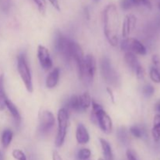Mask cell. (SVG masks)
I'll list each match as a JSON object with an SVG mask.
<instances>
[{
    "mask_svg": "<svg viewBox=\"0 0 160 160\" xmlns=\"http://www.w3.org/2000/svg\"><path fill=\"white\" fill-rule=\"evenodd\" d=\"M124 60L126 62L127 65L128 66V67L134 73L138 70V68L141 66L136 55L134 53L131 52H125Z\"/></svg>",
    "mask_w": 160,
    "mask_h": 160,
    "instance_id": "cell-14",
    "label": "cell"
},
{
    "mask_svg": "<svg viewBox=\"0 0 160 160\" xmlns=\"http://www.w3.org/2000/svg\"><path fill=\"white\" fill-rule=\"evenodd\" d=\"M100 144H101L102 149L104 160H114L113 153H112V148L109 142L104 138H100Z\"/></svg>",
    "mask_w": 160,
    "mask_h": 160,
    "instance_id": "cell-17",
    "label": "cell"
},
{
    "mask_svg": "<svg viewBox=\"0 0 160 160\" xmlns=\"http://www.w3.org/2000/svg\"><path fill=\"white\" fill-rule=\"evenodd\" d=\"M152 134L156 142L160 140V114H156L153 119V128L152 129Z\"/></svg>",
    "mask_w": 160,
    "mask_h": 160,
    "instance_id": "cell-19",
    "label": "cell"
},
{
    "mask_svg": "<svg viewBox=\"0 0 160 160\" xmlns=\"http://www.w3.org/2000/svg\"><path fill=\"white\" fill-rule=\"evenodd\" d=\"M58 131L56 134L55 144L56 146L59 148L62 146L65 142L67 133V128L69 124V112L66 108H61L59 109L57 115Z\"/></svg>",
    "mask_w": 160,
    "mask_h": 160,
    "instance_id": "cell-3",
    "label": "cell"
},
{
    "mask_svg": "<svg viewBox=\"0 0 160 160\" xmlns=\"http://www.w3.org/2000/svg\"><path fill=\"white\" fill-rule=\"evenodd\" d=\"M133 4L131 0H121L120 1V7L123 10H128L133 7Z\"/></svg>",
    "mask_w": 160,
    "mask_h": 160,
    "instance_id": "cell-31",
    "label": "cell"
},
{
    "mask_svg": "<svg viewBox=\"0 0 160 160\" xmlns=\"http://www.w3.org/2000/svg\"><path fill=\"white\" fill-rule=\"evenodd\" d=\"M135 74H136V76H137L138 79H139V80L144 79V78H145V71L142 65H141L140 67L138 68V70H136Z\"/></svg>",
    "mask_w": 160,
    "mask_h": 160,
    "instance_id": "cell-32",
    "label": "cell"
},
{
    "mask_svg": "<svg viewBox=\"0 0 160 160\" xmlns=\"http://www.w3.org/2000/svg\"><path fill=\"white\" fill-rule=\"evenodd\" d=\"M59 75H60V70L59 68L53 69L52 71L47 76L45 84L48 88H54L57 85L59 80Z\"/></svg>",
    "mask_w": 160,
    "mask_h": 160,
    "instance_id": "cell-15",
    "label": "cell"
},
{
    "mask_svg": "<svg viewBox=\"0 0 160 160\" xmlns=\"http://www.w3.org/2000/svg\"><path fill=\"white\" fill-rule=\"evenodd\" d=\"M12 156L17 160H27L26 155L24 154L23 151L20 149H14L12 151Z\"/></svg>",
    "mask_w": 160,
    "mask_h": 160,
    "instance_id": "cell-30",
    "label": "cell"
},
{
    "mask_svg": "<svg viewBox=\"0 0 160 160\" xmlns=\"http://www.w3.org/2000/svg\"><path fill=\"white\" fill-rule=\"evenodd\" d=\"M155 110L158 112V114H160V99L158 100L155 104Z\"/></svg>",
    "mask_w": 160,
    "mask_h": 160,
    "instance_id": "cell-39",
    "label": "cell"
},
{
    "mask_svg": "<svg viewBox=\"0 0 160 160\" xmlns=\"http://www.w3.org/2000/svg\"><path fill=\"white\" fill-rule=\"evenodd\" d=\"M106 91H107L108 94H109V97H110V98H111V100H112V102H113V103L115 102V97H114V95H113V93H112L111 88H106Z\"/></svg>",
    "mask_w": 160,
    "mask_h": 160,
    "instance_id": "cell-38",
    "label": "cell"
},
{
    "mask_svg": "<svg viewBox=\"0 0 160 160\" xmlns=\"http://www.w3.org/2000/svg\"><path fill=\"white\" fill-rule=\"evenodd\" d=\"M149 76L152 81L156 84L160 83V72L158 68L155 67H152L149 70Z\"/></svg>",
    "mask_w": 160,
    "mask_h": 160,
    "instance_id": "cell-23",
    "label": "cell"
},
{
    "mask_svg": "<svg viewBox=\"0 0 160 160\" xmlns=\"http://www.w3.org/2000/svg\"><path fill=\"white\" fill-rule=\"evenodd\" d=\"M98 160H104V159H98Z\"/></svg>",
    "mask_w": 160,
    "mask_h": 160,
    "instance_id": "cell-44",
    "label": "cell"
},
{
    "mask_svg": "<svg viewBox=\"0 0 160 160\" xmlns=\"http://www.w3.org/2000/svg\"><path fill=\"white\" fill-rule=\"evenodd\" d=\"M103 25L104 34L106 39L112 46L116 47L119 43L120 18L117 6L109 4L103 10Z\"/></svg>",
    "mask_w": 160,
    "mask_h": 160,
    "instance_id": "cell-1",
    "label": "cell"
},
{
    "mask_svg": "<svg viewBox=\"0 0 160 160\" xmlns=\"http://www.w3.org/2000/svg\"><path fill=\"white\" fill-rule=\"evenodd\" d=\"M55 123H56V120H55L54 115L50 111H43L39 117V132L42 134H48L53 128Z\"/></svg>",
    "mask_w": 160,
    "mask_h": 160,
    "instance_id": "cell-9",
    "label": "cell"
},
{
    "mask_svg": "<svg viewBox=\"0 0 160 160\" xmlns=\"http://www.w3.org/2000/svg\"><path fill=\"white\" fill-rule=\"evenodd\" d=\"M76 139L80 145H85L90 140V135L87 128L82 123H79L76 130Z\"/></svg>",
    "mask_w": 160,
    "mask_h": 160,
    "instance_id": "cell-13",
    "label": "cell"
},
{
    "mask_svg": "<svg viewBox=\"0 0 160 160\" xmlns=\"http://www.w3.org/2000/svg\"><path fill=\"white\" fill-rule=\"evenodd\" d=\"M8 100L4 89V76L0 75V110H4L6 108V103Z\"/></svg>",
    "mask_w": 160,
    "mask_h": 160,
    "instance_id": "cell-20",
    "label": "cell"
},
{
    "mask_svg": "<svg viewBox=\"0 0 160 160\" xmlns=\"http://www.w3.org/2000/svg\"><path fill=\"white\" fill-rule=\"evenodd\" d=\"M0 160H4V156L2 151H0Z\"/></svg>",
    "mask_w": 160,
    "mask_h": 160,
    "instance_id": "cell-41",
    "label": "cell"
},
{
    "mask_svg": "<svg viewBox=\"0 0 160 160\" xmlns=\"http://www.w3.org/2000/svg\"><path fill=\"white\" fill-rule=\"evenodd\" d=\"M137 23V18L134 14H128L125 17L122 27V36L127 38L135 28Z\"/></svg>",
    "mask_w": 160,
    "mask_h": 160,
    "instance_id": "cell-12",
    "label": "cell"
},
{
    "mask_svg": "<svg viewBox=\"0 0 160 160\" xmlns=\"http://www.w3.org/2000/svg\"><path fill=\"white\" fill-rule=\"evenodd\" d=\"M100 70L103 79L109 84L117 86L120 81L119 76L113 67H112L110 60L108 57H103L100 62Z\"/></svg>",
    "mask_w": 160,
    "mask_h": 160,
    "instance_id": "cell-5",
    "label": "cell"
},
{
    "mask_svg": "<svg viewBox=\"0 0 160 160\" xmlns=\"http://www.w3.org/2000/svg\"><path fill=\"white\" fill-rule=\"evenodd\" d=\"M92 99L88 92H84L81 95H78V103H79L80 112H84L92 106Z\"/></svg>",
    "mask_w": 160,
    "mask_h": 160,
    "instance_id": "cell-16",
    "label": "cell"
},
{
    "mask_svg": "<svg viewBox=\"0 0 160 160\" xmlns=\"http://www.w3.org/2000/svg\"><path fill=\"white\" fill-rule=\"evenodd\" d=\"M11 0H0V11L2 12H8L11 8Z\"/></svg>",
    "mask_w": 160,
    "mask_h": 160,
    "instance_id": "cell-29",
    "label": "cell"
},
{
    "mask_svg": "<svg viewBox=\"0 0 160 160\" xmlns=\"http://www.w3.org/2000/svg\"><path fill=\"white\" fill-rule=\"evenodd\" d=\"M52 160H62V159L58 152L54 151L52 152Z\"/></svg>",
    "mask_w": 160,
    "mask_h": 160,
    "instance_id": "cell-37",
    "label": "cell"
},
{
    "mask_svg": "<svg viewBox=\"0 0 160 160\" xmlns=\"http://www.w3.org/2000/svg\"><path fill=\"white\" fill-rule=\"evenodd\" d=\"M92 121L97 123L105 134H109L112 130V122L110 117L106 113L101 105L92 100Z\"/></svg>",
    "mask_w": 160,
    "mask_h": 160,
    "instance_id": "cell-2",
    "label": "cell"
},
{
    "mask_svg": "<svg viewBox=\"0 0 160 160\" xmlns=\"http://www.w3.org/2000/svg\"><path fill=\"white\" fill-rule=\"evenodd\" d=\"M17 70L27 90L30 93L33 92L34 88H33L31 70L28 66L26 56L24 54H20L17 56Z\"/></svg>",
    "mask_w": 160,
    "mask_h": 160,
    "instance_id": "cell-4",
    "label": "cell"
},
{
    "mask_svg": "<svg viewBox=\"0 0 160 160\" xmlns=\"http://www.w3.org/2000/svg\"><path fill=\"white\" fill-rule=\"evenodd\" d=\"M122 51L131 52L134 54L145 56L147 54V49L145 45L139 40L133 38H127L120 44Z\"/></svg>",
    "mask_w": 160,
    "mask_h": 160,
    "instance_id": "cell-7",
    "label": "cell"
},
{
    "mask_svg": "<svg viewBox=\"0 0 160 160\" xmlns=\"http://www.w3.org/2000/svg\"><path fill=\"white\" fill-rule=\"evenodd\" d=\"M117 138L123 144H126L128 140V135L125 128H120L117 131Z\"/></svg>",
    "mask_w": 160,
    "mask_h": 160,
    "instance_id": "cell-26",
    "label": "cell"
},
{
    "mask_svg": "<svg viewBox=\"0 0 160 160\" xmlns=\"http://www.w3.org/2000/svg\"><path fill=\"white\" fill-rule=\"evenodd\" d=\"M37 56L39 63L43 70H49L50 69L52 68V60L50 56L49 51L46 47L42 45H39L38 47Z\"/></svg>",
    "mask_w": 160,
    "mask_h": 160,
    "instance_id": "cell-11",
    "label": "cell"
},
{
    "mask_svg": "<svg viewBox=\"0 0 160 160\" xmlns=\"http://www.w3.org/2000/svg\"><path fill=\"white\" fill-rule=\"evenodd\" d=\"M152 62L153 64L155 65V67L157 68V67H159L160 64V59L157 55H154V56H152Z\"/></svg>",
    "mask_w": 160,
    "mask_h": 160,
    "instance_id": "cell-35",
    "label": "cell"
},
{
    "mask_svg": "<svg viewBox=\"0 0 160 160\" xmlns=\"http://www.w3.org/2000/svg\"><path fill=\"white\" fill-rule=\"evenodd\" d=\"M158 6H159V10H160V2L159 3H158Z\"/></svg>",
    "mask_w": 160,
    "mask_h": 160,
    "instance_id": "cell-42",
    "label": "cell"
},
{
    "mask_svg": "<svg viewBox=\"0 0 160 160\" xmlns=\"http://www.w3.org/2000/svg\"><path fill=\"white\" fill-rule=\"evenodd\" d=\"M12 138H13V133L10 129H6L3 131L1 138V142L3 148H6L9 146L12 142Z\"/></svg>",
    "mask_w": 160,
    "mask_h": 160,
    "instance_id": "cell-21",
    "label": "cell"
},
{
    "mask_svg": "<svg viewBox=\"0 0 160 160\" xmlns=\"http://www.w3.org/2000/svg\"><path fill=\"white\" fill-rule=\"evenodd\" d=\"M71 42L72 41L58 32L55 39V48L62 56L66 61H70L71 57Z\"/></svg>",
    "mask_w": 160,
    "mask_h": 160,
    "instance_id": "cell-6",
    "label": "cell"
},
{
    "mask_svg": "<svg viewBox=\"0 0 160 160\" xmlns=\"http://www.w3.org/2000/svg\"><path fill=\"white\" fill-rule=\"evenodd\" d=\"M126 156L127 158H128V160H138V159L137 156H135V154L130 149L127 151Z\"/></svg>",
    "mask_w": 160,
    "mask_h": 160,
    "instance_id": "cell-33",
    "label": "cell"
},
{
    "mask_svg": "<svg viewBox=\"0 0 160 160\" xmlns=\"http://www.w3.org/2000/svg\"><path fill=\"white\" fill-rule=\"evenodd\" d=\"M141 1V5L145 6L148 9H152V3L150 2V0H140Z\"/></svg>",
    "mask_w": 160,
    "mask_h": 160,
    "instance_id": "cell-36",
    "label": "cell"
},
{
    "mask_svg": "<svg viewBox=\"0 0 160 160\" xmlns=\"http://www.w3.org/2000/svg\"><path fill=\"white\" fill-rule=\"evenodd\" d=\"M91 150L88 148H81L78 153V159L79 160H88L91 157Z\"/></svg>",
    "mask_w": 160,
    "mask_h": 160,
    "instance_id": "cell-25",
    "label": "cell"
},
{
    "mask_svg": "<svg viewBox=\"0 0 160 160\" xmlns=\"http://www.w3.org/2000/svg\"><path fill=\"white\" fill-rule=\"evenodd\" d=\"M93 1L96 2H99V1H100V0H93Z\"/></svg>",
    "mask_w": 160,
    "mask_h": 160,
    "instance_id": "cell-43",
    "label": "cell"
},
{
    "mask_svg": "<svg viewBox=\"0 0 160 160\" xmlns=\"http://www.w3.org/2000/svg\"><path fill=\"white\" fill-rule=\"evenodd\" d=\"M142 93L146 98H150L155 93V88L151 84H146L142 88Z\"/></svg>",
    "mask_w": 160,
    "mask_h": 160,
    "instance_id": "cell-27",
    "label": "cell"
},
{
    "mask_svg": "<svg viewBox=\"0 0 160 160\" xmlns=\"http://www.w3.org/2000/svg\"><path fill=\"white\" fill-rule=\"evenodd\" d=\"M6 107L7 108L8 110L9 111L10 114L12 115L16 124L17 125L20 124V121H21V117H20V112H19V110L17 108V106H16L12 102L9 101V100L8 99L6 103Z\"/></svg>",
    "mask_w": 160,
    "mask_h": 160,
    "instance_id": "cell-18",
    "label": "cell"
},
{
    "mask_svg": "<svg viewBox=\"0 0 160 160\" xmlns=\"http://www.w3.org/2000/svg\"><path fill=\"white\" fill-rule=\"evenodd\" d=\"M130 132L136 138H142L144 136L143 129L138 126H132L130 128Z\"/></svg>",
    "mask_w": 160,
    "mask_h": 160,
    "instance_id": "cell-24",
    "label": "cell"
},
{
    "mask_svg": "<svg viewBox=\"0 0 160 160\" xmlns=\"http://www.w3.org/2000/svg\"><path fill=\"white\" fill-rule=\"evenodd\" d=\"M71 57L72 59H73L76 62L79 79L82 80L83 73H84V57L85 56H84L81 47L73 41H72L71 42Z\"/></svg>",
    "mask_w": 160,
    "mask_h": 160,
    "instance_id": "cell-8",
    "label": "cell"
},
{
    "mask_svg": "<svg viewBox=\"0 0 160 160\" xmlns=\"http://www.w3.org/2000/svg\"><path fill=\"white\" fill-rule=\"evenodd\" d=\"M34 2L37 5L38 9V11L40 12V13L42 14V15H45L47 7L46 1L45 0H34Z\"/></svg>",
    "mask_w": 160,
    "mask_h": 160,
    "instance_id": "cell-28",
    "label": "cell"
},
{
    "mask_svg": "<svg viewBox=\"0 0 160 160\" xmlns=\"http://www.w3.org/2000/svg\"><path fill=\"white\" fill-rule=\"evenodd\" d=\"M52 6L58 11H60V6H59V2L58 0H48Z\"/></svg>",
    "mask_w": 160,
    "mask_h": 160,
    "instance_id": "cell-34",
    "label": "cell"
},
{
    "mask_svg": "<svg viewBox=\"0 0 160 160\" xmlns=\"http://www.w3.org/2000/svg\"><path fill=\"white\" fill-rule=\"evenodd\" d=\"M67 107L76 112H80L79 103H78V95H73L70 98L67 102Z\"/></svg>",
    "mask_w": 160,
    "mask_h": 160,
    "instance_id": "cell-22",
    "label": "cell"
},
{
    "mask_svg": "<svg viewBox=\"0 0 160 160\" xmlns=\"http://www.w3.org/2000/svg\"><path fill=\"white\" fill-rule=\"evenodd\" d=\"M132 2L133 6H141V1L140 0H131Z\"/></svg>",
    "mask_w": 160,
    "mask_h": 160,
    "instance_id": "cell-40",
    "label": "cell"
},
{
    "mask_svg": "<svg viewBox=\"0 0 160 160\" xmlns=\"http://www.w3.org/2000/svg\"><path fill=\"white\" fill-rule=\"evenodd\" d=\"M95 72H96V60L92 55H87L84 57V73H83L82 81L91 83L93 80Z\"/></svg>",
    "mask_w": 160,
    "mask_h": 160,
    "instance_id": "cell-10",
    "label": "cell"
}]
</instances>
